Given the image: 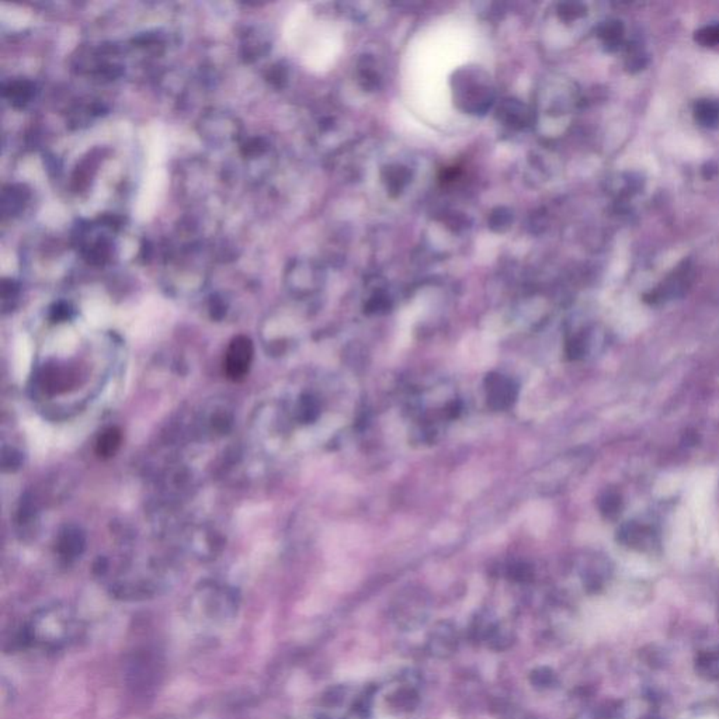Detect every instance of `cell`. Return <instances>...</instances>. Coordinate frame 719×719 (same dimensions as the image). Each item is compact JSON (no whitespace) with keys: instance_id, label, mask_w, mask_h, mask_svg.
Returning <instances> with one entry per match:
<instances>
[{"instance_id":"obj_7","label":"cell","mask_w":719,"mask_h":719,"mask_svg":"<svg viewBox=\"0 0 719 719\" xmlns=\"http://www.w3.org/2000/svg\"><path fill=\"white\" fill-rule=\"evenodd\" d=\"M697 114H698V118L701 119L702 123L712 124L715 119L718 118V108H716V105H713L711 103H704V104H701L698 107Z\"/></svg>"},{"instance_id":"obj_8","label":"cell","mask_w":719,"mask_h":719,"mask_svg":"<svg viewBox=\"0 0 719 719\" xmlns=\"http://www.w3.org/2000/svg\"><path fill=\"white\" fill-rule=\"evenodd\" d=\"M620 509H621L620 498L617 495H614V493L607 495V498L604 499L603 511L607 513V516H616L617 513H620Z\"/></svg>"},{"instance_id":"obj_3","label":"cell","mask_w":719,"mask_h":719,"mask_svg":"<svg viewBox=\"0 0 719 719\" xmlns=\"http://www.w3.org/2000/svg\"><path fill=\"white\" fill-rule=\"evenodd\" d=\"M455 646H457L455 629L447 623L439 624L436 627V629L432 632V639H430L432 653H434L440 657H444V656L451 654L455 650Z\"/></svg>"},{"instance_id":"obj_2","label":"cell","mask_w":719,"mask_h":719,"mask_svg":"<svg viewBox=\"0 0 719 719\" xmlns=\"http://www.w3.org/2000/svg\"><path fill=\"white\" fill-rule=\"evenodd\" d=\"M253 360V346L248 337H236L225 354V373L229 380L241 381L249 373Z\"/></svg>"},{"instance_id":"obj_1","label":"cell","mask_w":719,"mask_h":719,"mask_svg":"<svg viewBox=\"0 0 719 719\" xmlns=\"http://www.w3.org/2000/svg\"><path fill=\"white\" fill-rule=\"evenodd\" d=\"M27 648L59 650L65 648L78 634V624L72 611L64 606L40 610L20 627Z\"/></svg>"},{"instance_id":"obj_6","label":"cell","mask_w":719,"mask_h":719,"mask_svg":"<svg viewBox=\"0 0 719 719\" xmlns=\"http://www.w3.org/2000/svg\"><path fill=\"white\" fill-rule=\"evenodd\" d=\"M530 680L538 688L539 687H547V686H550L552 683V672L550 669H547V668H538V669L531 672Z\"/></svg>"},{"instance_id":"obj_4","label":"cell","mask_w":719,"mask_h":719,"mask_svg":"<svg viewBox=\"0 0 719 719\" xmlns=\"http://www.w3.org/2000/svg\"><path fill=\"white\" fill-rule=\"evenodd\" d=\"M121 441H123L121 432L115 428H110V429L104 430L103 434H100V437L96 443V452L101 458H110L118 451L119 446H121Z\"/></svg>"},{"instance_id":"obj_5","label":"cell","mask_w":719,"mask_h":719,"mask_svg":"<svg viewBox=\"0 0 719 719\" xmlns=\"http://www.w3.org/2000/svg\"><path fill=\"white\" fill-rule=\"evenodd\" d=\"M417 704V695L412 690H400L394 697V705L402 709H412Z\"/></svg>"}]
</instances>
